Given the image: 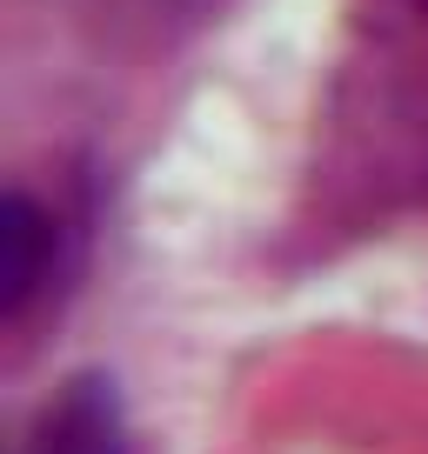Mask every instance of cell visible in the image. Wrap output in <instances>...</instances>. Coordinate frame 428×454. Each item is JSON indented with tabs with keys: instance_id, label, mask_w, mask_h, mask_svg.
I'll use <instances>...</instances> for the list:
<instances>
[{
	"instance_id": "6da1fadb",
	"label": "cell",
	"mask_w": 428,
	"mask_h": 454,
	"mask_svg": "<svg viewBox=\"0 0 428 454\" xmlns=\"http://www.w3.org/2000/svg\"><path fill=\"white\" fill-rule=\"evenodd\" d=\"M20 454H128V427H121V401L100 374L67 381L41 414H34Z\"/></svg>"
},
{
	"instance_id": "7a4b0ae2",
	"label": "cell",
	"mask_w": 428,
	"mask_h": 454,
	"mask_svg": "<svg viewBox=\"0 0 428 454\" xmlns=\"http://www.w3.org/2000/svg\"><path fill=\"white\" fill-rule=\"evenodd\" d=\"M47 254H54V227L28 194H7L0 207V314L14 321L34 301V287L47 281Z\"/></svg>"
}]
</instances>
